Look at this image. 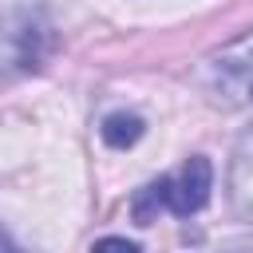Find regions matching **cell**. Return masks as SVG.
<instances>
[{
    "mask_svg": "<svg viewBox=\"0 0 253 253\" xmlns=\"http://www.w3.org/2000/svg\"><path fill=\"white\" fill-rule=\"evenodd\" d=\"M210 190H213V166H210V158L194 154L174 174H162L158 182L142 186L130 198V213H134L138 225H150L158 213L190 217V213H198L210 202Z\"/></svg>",
    "mask_w": 253,
    "mask_h": 253,
    "instance_id": "1",
    "label": "cell"
},
{
    "mask_svg": "<svg viewBox=\"0 0 253 253\" xmlns=\"http://www.w3.org/2000/svg\"><path fill=\"white\" fill-rule=\"evenodd\" d=\"M47 51V24L36 12H16L0 20V71H32Z\"/></svg>",
    "mask_w": 253,
    "mask_h": 253,
    "instance_id": "2",
    "label": "cell"
},
{
    "mask_svg": "<svg viewBox=\"0 0 253 253\" xmlns=\"http://www.w3.org/2000/svg\"><path fill=\"white\" fill-rule=\"evenodd\" d=\"M213 87L221 103H233V107L253 103V43H237L213 59Z\"/></svg>",
    "mask_w": 253,
    "mask_h": 253,
    "instance_id": "3",
    "label": "cell"
},
{
    "mask_svg": "<svg viewBox=\"0 0 253 253\" xmlns=\"http://www.w3.org/2000/svg\"><path fill=\"white\" fill-rule=\"evenodd\" d=\"M229 202L237 217L253 221V126L237 138V150L229 162Z\"/></svg>",
    "mask_w": 253,
    "mask_h": 253,
    "instance_id": "4",
    "label": "cell"
},
{
    "mask_svg": "<svg viewBox=\"0 0 253 253\" xmlns=\"http://www.w3.org/2000/svg\"><path fill=\"white\" fill-rule=\"evenodd\" d=\"M142 130H146L142 115H134V111H111L103 119V126H99V138L111 150H126V146H134L142 138Z\"/></svg>",
    "mask_w": 253,
    "mask_h": 253,
    "instance_id": "5",
    "label": "cell"
},
{
    "mask_svg": "<svg viewBox=\"0 0 253 253\" xmlns=\"http://www.w3.org/2000/svg\"><path fill=\"white\" fill-rule=\"evenodd\" d=\"M91 253H142V249L134 241H126V237H99L91 245Z\"/></svg>",
    "mask_w": 253,
    "mask_h": 253,
    "instance_id": "6",
    "label": "cell"
},
{
    "mask_svg": "<svg viewBox=\"0 0 253 253\" xmlns=\"http://www.w3.org/2000/svg\"><path fill=\"white\" fill-rule=\"evenodd\" d=\"M0 253H28V249H24V245H20V241H16V237L0 225Z\"/></svg>",
    "mask_w": 253,
    "mask_h": 253,
    "instance_id": "7",
    "label": "cell"
},
{
    "mask_svg": "<svg viewBox=\"0 0 253 253\" xmlns=\"http://www.w3.org/2000/svg\"><path fill=\"white\" fill-rule=\"evenodd\" d=\"M237 253H241V249H237Z\"/></svg>",
    "mask_w": 253,
    "mask_h": 253,
    "instance_id": "8",
    "label": "cell"
}]
</instances>
